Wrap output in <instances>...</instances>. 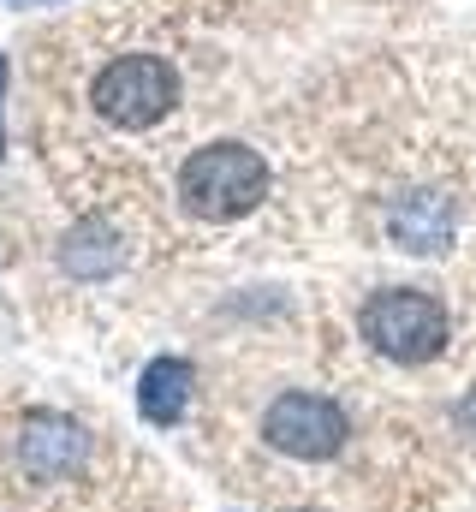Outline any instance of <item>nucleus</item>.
Instances as JSON below:
<instances>
[{
	"mask_svg": "<svg viewBox=\"0 0 476 512\" xmlns=\"http://www.w3.org/2000/svg\"><path fill=\"white\" fill-rule=\"evenodd\" d=\"M357 334L387 358V364H435L447 352V310L435 292H417V286H381L363 298L357 310Z\"/></svg>",
	"mask_w": 476,
	"mask_h": 512,
	"instance_id": "nucleus-2",
	"label": "nucleus"
},
{
	"mask_svg": "<svg viewBox=\"0 0 476 512\" xmlns=\"http://www.w3.org/2000/svg\"><path fill=\"white\" fill-rule=\"evenodd\" d=\"M90 102L96 114L119 131H149L161 126L179 102V72L161 60V54H119L96 72L90 84Z\"/></svg>",
	"mask_w": 476,
	"mask_h": 512,
	"instance_id": "nucleus-3",
	"label": "nucleus"
},
{
	"mask_svg": "<svg viewBox=\"0 0 476 512\" xmlns=\"http://www.w3.org/2000/svg\"><path fill=\"white\" fill-rule=\"evenodd\" d=\"M90 459V435L54 411H30L24 417V435H18V465L36 477V483H60L72 477L78 465Z\"/></svg>",
	"mask_w": 476,
	"mask_h": 512,
	"instance_id": "nucleus-6",
	"label": "nucleus"
},
{
	"mask_svg": "<svg viewBox=\"0 0 476 512\" xmlns=\"http://www.w3.org/2000/svg\"><path fill=\"white\" fill-rule=\"evenodd\" d=\"M0 102H6V60H0ZM0 143H6V137H0Z\"/></svg>",
	"mask_w": 476,
	"mask_h": 512,
	"instance_id": "nucleus-8",
	"label": "nucleus"
},
{
	"mask_svg": "<svg viewBox=\"0 0 476 512\" xmlns=\"http://www.w3.org/2000/svg\"><path fill=\"white\" fill-rule=\"evenodd\" d=\"M191 364L185 358H155L143 370V387H137V411L155 423V429H173L185 411H191Z\"/></svg>",
	"mask_w": 476,
	"mask_h": 512,
	"instance_id": "nucleus-7",
	"label": "nucleus"
},
{
	"mask_svg": "<svg viewBox=\"0 0 476 512\" xmlns=\"http://www.w3.org/2000/svg\"><path fill=\"white\" fill-rule=\"evenodd\" d=\"M262 197H268V161L250 143H203L179 167V203L209 227L244 221Z\"/></svg>",
	"mask_w": 476,
	"mask_h": 512,
	"instance_id": "nucleus-1",
	"label": "nucleus"
},
{
	"mask_svg": "<svg viewBox=\"0 0 476 512\" xmlns=\"http://www.w3.org/2000/svg\"><path fill=\"white\" fill-rule=\"evenodd\" d=\"M304 512H310V507H304Z\"/></svg>",
	"mask_w": 476,
	"mask_h": 512,
	"instance_id": "nucleus-9",
	"label": "nucleus"
},
{
	"mask_svg": "<svg viewBox=\"0 0 476 512\" xmlns=\"http://www.w3.org/2000/svg\"><path fill=\"white\" fill-rule=\"evenodd\" d=\"M346 435H352V423H346V411L328 393H298L292 387V393H280L262 411V441L274 453H286V459H304V465L334 459L346 447Z\"/></svg>",
	"mask_w": 476,
	"mask_h": 512,
	"instance_id": "nucleus-4",
	"label": "nucleus"
},
{
	"mask_svg": "<svg viewBox=\"0 0 476 512\" xmlns=\"http://www.w3.org/2000/svg\"><path fill=\"white\" fill-rule=\"evenodd\" d=\"M453 227H459L453 197H441V191H429V185L399 191V197L387 203V239L405 256H441L453 245Z\"/></svg>",
	"mask_w": 476,
	"mask_h": 512,
	"instance_id": "nucleus-5",
	"label": "nucleus"
}]
</instances>
